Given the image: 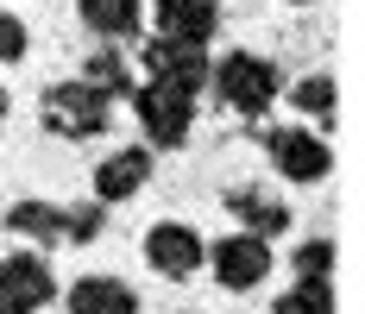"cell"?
<instances>
[{
  "mask_svg": "<svg viewBox=\"0 0 365 314\" xmlns=\"http://www.w3.org/2000/svg\"><path fill=\"white\" fill-rule=\"evenodd\" d=\"M108 95L101 88H88L82 75L76 82H57L51 95H44V126L57 132V139H95V132H108Z\"/></svg>",
  "mask_w": 365,
  "mask_h": 314,
  "instance_id": "cell-2",
  "label": "cell"
},
{
  "mask_svg": "<svg viewBox=\"0 0 365 314\" xmlns=\"http://www.w3.org/2000/svg\"><path fill=\"white\" fill-rule=\"evenodd\" d=\"M328 271H334V245L328 239H309L296 251V277H328Z\"/></svg>",
  "mask_w": 365,
  "mask_h": 314,
  "instance_id": "cell-18",
  "label": "cell"
},
{
  "mask_svg": "<svg viewBox=\"0 0 365 314\" xmlns=\"http://www.w3.org/2000/svg\"><path fill=\"white\" fill-rule=\"evenodd\" d=\"M264 151H271V164L290 176V182H322L328 176V145L315 139V132H302V126H277L271 139H264Z\"/></svg>",
  "mask_w": 365,
  "mask_h": 314,
  "instance_id": "cell-7",
  "label": "cell"
},
{
  "mask_svg": "<svg viewBox=\"0 0 365 314\" xmlns=\"http://www.w3.org/2000/svg\"><path fill=\"white\" fill-rule=\"evenodd\" d=\"M220 26L215 0H158V38H182V44H208Z\"/></svg>",
  "mask_w": 365,
  "mask_h": 314,
  "instance_id": "cell-9",
  "label": "cell"
},
{
  "mask_svg": "<svg viewBox=\"0 0 365 314\" xmlns=\"http://www.w3.org/2000/svg\"><path fill=\"white\" fill-rule=\"evenodd\" d=\"M0 314H32V308H19V302H13V295H0Z\"/></svg>",
  "mask_w": 365,
  "mask_h": 314,
  "instance_id": "cell-21",
  "label": "cell"
},
{
  "mask_svg": "<svg viewBox=\"0 0 365 314\" xmlns=\"http://www.w3.org/2000/svg\"><path fill=\"white\" fill-rule=\"evenodd\" d=\"M13 57H26V26L13 13H0V63H13Z\"/></svg>",
  "mask_w": 365,
  "mask_h": 314,
  "instance_id": "cell-20",
  "label": "cell"
},
{
  "mask_svg": "<svg viewBox=\"0 0 365 314\" xmlns=\"http://www.w3.org/2000/svg\"><path fill=\"white\" fill-rule=\"evenodd\" d=\"M70 314H139V295L120 277H82L70 289Z\"/></svg>",
  "mask_w": 365,
  "mask_h": 314,
  "instance_id": "cell-11",
  "label": "cell"
},
{
  "mask_svg": "<svg viewBox=\"0 0 365 314\" xmlns=\"http://www.w3.org/2000/svg\"><path fill=\"white\" fill-rule=\"evenodd\" d=\"M145 70L151 82H170V88H182V95H195L202 82H208V51L202 44H182V38H151L145 44Z\"/></svg>",
  "mask_w": 365,
  "mask_h": 314,
  "instance_id": "cell-5",
  "label": "cell"
},
{
  "mask_svg": "<svg viewBox=\"0 0 365 314\" xmlns=\"http://www.w3.org/2000/svg\"><path fill=\"white\" fill-rule=\"evenodd\" d=\"M0 295H13L19 308H44L57 295V277L38 251H13V258H0Z\"/></svg>",
  "mask_w": 365,
  "mask_h": 314,
  "instance_id": "cell-8",
  "label": "cell"
},
{
  "mask_svg": "<svg viewBox=\"0 0 365 314\" xmlns=\"http://www.w3.org/2000/svg\"><path fill=\"white\" fill-rule=\"evenodd\" d=\"M82 19L101 38H133L139 32V0H82Z\"/></svg>",
  "mask_w": 365,
  "mask_h": 314,
  "instance_id": "cell-14",
  "label": "cell"
},
{
  "mask_svg": "<svg viewBox=\"0 0 365 314\" xmlns=\"http://www.w3.org/2000/svg\"><path fill=\"white\" fill-rule=\"evenodd\" d=\"M208 264H215L220 289H258V283L271 277V245L258 239V233H233V239H220L208 251Z\"/></svg>",
  "mask_w": 365,
  "mask_h": 314,
  "instance_id": "cell-4",
  "label": "cell"
},
{
  "mask_svg": "<svg viewBox=\"0 0 365 314\" xmlns=\"http://www.w3.org/2000/svg\"><path fill=\"white\" fill-rule=\"evenodd\" d=\"M208 82H215L220 107H233V113H264V107L277 101V70L264 57H252V51H233L227 63H215Z\"/></svg>",
  "mask_w": 365,
  "mask_h": 314,
  "instance_id": "cell-1",
  "label": "cell"
},
{
  "mask_svg": "<svg viewBox=\"0 0 365 314\" xmlns=\"http://www.w3.org/2000/svg\"><path fill=\"white\" fill-rule=\"evenodd\" d=\"M133 107H139L145 139L164 145V151H177V145L189 139V126H195V95H182L170 82H145V88L133 95Z\"/></svg>",
  "mask_w": 365,
  "mask_h": 314,
  "instance_id": "cell-3",
  "label": "cell"
},
{
  "mask_svg": "<svg viewBox=\"0 0 365 314\" xmlns=\"http://www.w3.org/2000/svg\"><path fill=\"white\" fill-rule=\"evenodd\" d=\"M296 107H302L309 120H334V82L328 75H302V82H296Z\"/></svg>",
  "mask_w": 365,
  "mask_h": 314,
  "instance_id": "cell-17",
  "label": "cell"
},
{
  "mask_svg": "<svg viewBox=\"0 0 365 314\" xmlns=\"http://www.w3.org/2000/svg\"><path fill=\"white\" fill-rule=\"evenodd\" d=\"M95 233H101V208H63V239L88 245Z\"/></svg>",
  "mask_w": 365,
  "mask_h": 314,
  "instance_id": "cell-19",
  "label": "cell"
},
{
  "mask_svg": "<svg viewBox=\"0 0 365 314\" xmlns=\"http://www.w3.org/2000/svg\"><path fill=\"white\" fill-rule=\"evenodd\" d=\"M227 208L246 220V233H258V239H271V233H284L290 226V208L284 202H271V195H258V189H233L227 195Z\"/></svg>",
  "mask_w": 365,
  "mask_h": 314,
  "instance_id": "cell-12",
  "label": "cell"
},
{
  "mask_svg": "<svg viewBox=\"0 0 365 314\" xmlns=\"http://www.w3.org/2000/svg\"><path fill=\"white\" fill-rule=\"evenodd\" d=\"M202 258H208V245H202L195 226H182V220H164V226L145 233V264L158 277H195Z\"/></svg>",
  "mask_w": 365,
  "mask_h": 314,
  "instance_id": "cell-6",
  "label": "cell"
},
{
  "mask_svg": "<svg viewBox=\"0 0 365 314\" xmlns=\"http://www.w3.org/2000/svg\"><path fill=\"white\" fill-rule=\"evenodd\" d=\"M6 226H13L19 239H32V245H57L63 239V208H51V202H19V208H6Z\"/></svg>",
  "mask_w": 365,
  "mask_h": 314,
  "instance_id": "cell-13",
  "label": "cell"
},
{
  "mask_svg": "<svg viewBox=\"0 0 365 314\" xmlns=\"http://www.w3.org/2000/svg\"><path fill=\"white\" fill-rule=\"evenodd\" d=\"M6 107H13V101H6V88H0V120H6Z\"/></svg>",
  "mask_w": 365,
  "mask_h": 314,
  "instance_id": "cell-22",
  "label": "cell"
},
{
  "mask_svg": "<svg viewBox=\"0 0 365 314\" xmlns=\"http://www.w3.org/2000/svg\"><path fill=\"white\" fill-rule=\"evenodd\" d=\"M145 176H151V151H113L95 170V195L101 202H126V195L145 189Z\"/></svg>",
  "mask_w": 365,
  "mask_h": 314,
  "instance_id": "cell-10",
  "label": "cell"
},
{
  "mask_svg": "<svg viewBox=\"0 0 365 314\" xmlns=\"http://www.w3.org/2000/svg\"><path fill=\"white\" fill-rule=\"evenodd\" d=\"M82 82H88V88H101L108 101L133 88V75H126V57H120V51H95V57H88V75H82Z\"/></svg>",
  "mask_w": 365,
  "mask_h": 314,
  "instance_id": "cell-16",
  "label": "cell"
},
{
  "mask_svg": "<svg viewBox=\"0 0 365 314\" xmlns=\"http://www.w3.org/2000/svg\"><path fill=\"white\" fill-rule=\"evenodd\" d=\"M277 314H334V289H328V277H296V289L277 302Z\"/></svg>",
  "mask_w": 365,
  "mask_h": 314,
  "instance_id": "cell-15",
  "label": "cell"
}]
</instances>
